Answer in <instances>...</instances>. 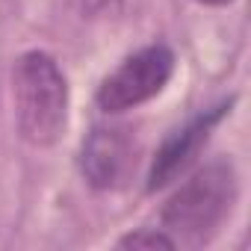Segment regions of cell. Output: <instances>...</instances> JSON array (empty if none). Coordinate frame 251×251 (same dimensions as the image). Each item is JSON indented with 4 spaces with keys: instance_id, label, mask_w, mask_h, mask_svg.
Here are the masks:
<instances>
[{
    "instance_id": "cell-5",
    "label": "cell",
    "mask_w": 251,
    "mask_h": 251,
    "mask_svg": "<svg viewBox=\"0 0 251 251\" xmlns=\"http://www.w3.org/2000/svg\"><path fill=\"white\" fill-rule=\"evenodd\" d=\"M133 166V142L121 127H95L80 148V169L89 186L115 189Z\"/></svg>"
},
{
    "instance_id": "cell-8",
    "label": "cell",
    "mask_w": 251,
    "mask_h": 251,
    "mask_svg": "<svg viewBox=\"0 0 251 251\" xmlns=\"http://www.w3.org/2000/svg\"><path fill=\"white\" fill-rule=\"evenodd\" d=\"M198 3H207V6H225V3H230V0H198Z\"/></svg>"
},
{
    "instance_id": "cell-1",
    "label": "cell",
    "mask_w": 251,
    "mask_h": 251,
    "mask_svg": "<svg viewBox=\"0 0 251 251\" xmlns=\"http://www.w3.org/2000/svg\"><path fill=\"white\" fill-rule=\"evenodd\" d=\"M12 98L18 130L30 145L48 148L62 136L68 124V83L53 56L42 50L18 56L12 68Z\"/></svg>"
},
{
    "instance_id": "cell-2",
    "label": "cell",
    "mask_w": 251,
    "mask_h": 251,
    "mask_svg": "<svg viewBox=\"0 0 251 251\" xmlns=\"http://www.w3.org/2000/svg\"><path fill=\"white\" fill-rule=\"evenodd\" d=\"M236 198V175L230 163H210L204 166L195 177H189L163 207L160 219L163 227L175 245H201L207 242L225 216L230 213Z\"/></svg>"
},
{
    "instance_id": "cell-6",
    "label": "cell",
    "mask_w": 251,
    "mask_h": 251,
    "mask_svg": "<svg viewBox=\"0 0 251 251\" xmlns=\"http://www.w3.org/2000/svg\"><path fill=\"white\" fill-rule=\"evenodd\" d=\"M121 248H175V239L166 230H136L118 242Z\"/></svg>"
},
{
    "instance_id": "cell-4",
    "label": "cell",
    "mask_w": 251,
    "mask_h": 251,
    "mask_svg": "<svg viewBox=\"0 0 251 251\" xmlns=\"http://www.w3.org/2000/svg\"><path fill=\"white\" fill-rule=\"evenodd\" d=\"M227 109H230V103H219V106H213V109L195 115L189 124H183L180 130H175V133L163 142V148L157 151V157H154V163H151V175H148V189H151V192H154V189H163L166 183H172L177 175H183V172L189 169V163L198 157L201 145L207 142L210 130L225 118Z\"/></svg>"
},
{
    "instance_id": "cell-7",
    "label": "cell",
    "mask_w": 251,
    "mask_h": 251,
    "mask_svg": "<svg viewBox=\"0 0 251 251\" xmlns=\"http://www.w3.org/2000/svg\"><path fill=\"white\" fill-rule=\"evenodd\" d=\"M83 3V9L86 12H92V15H103V12H112L121 0H80Z\"/></svg>"
},
{
    "instance_id": "cell-3",
    "label": "cell",
    "mask_w": 251,
    "mask_h": 251,
    "mask_svg": "<svg viewBox=\"0 0 251 251\" xmlns=\"http://www.w3.org/2000/svg\"><path fill=\"white\" fill-rule=\"evenodd\" d=\"M175 74V53L169 45H148L130 53L98 86V106L103 112L133 109L166 89Z\"/></svg>"
}]
</instances>
